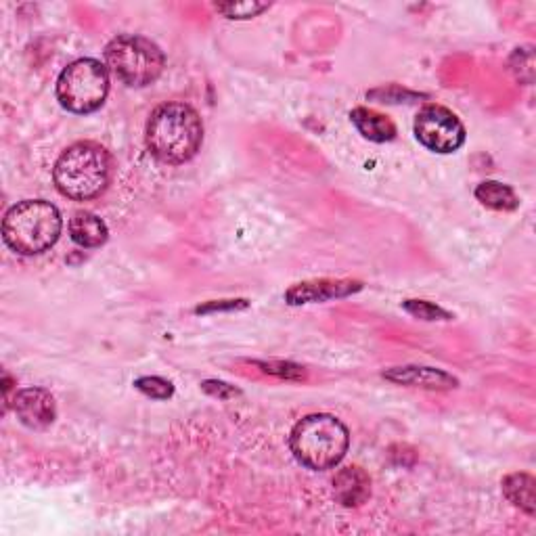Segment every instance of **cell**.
Returning a JSON list of instances; mask_svg holds the SVG:
<instances>
[{"label":"cell","instance_id":"1","mask_svg":"<svg viewBox=\"0 0 536 536\" xmlns=\"http://www.w3.org/2000/svg\"><path fill=\"white\" fill-rule=\"evenodd\" d=\"M204 141V124L187 103H164L147 122V147L166 164H185Z\"/></svg>","mask_w":536,"mask_h":536},{"label":"cell","instance_id":"2","mask_svg":"<svg viewBox=\"0 0 536 536\" xmlns=\"http://www.w3.org/2000/svg\"><path fill=\"white\" fill-rule=\"evenodd\" d=\"M53 178L61 195L76 201L93 199L109 185L111 155L99 143L80 141L61 153Z\"/></svg>","mask_w":536,"mask_h":536},{"label":"cell","instance_id":"3","mask_svg":"<svg viewBox=\"0 0 536 536\" xmlns=\"http://www.w3.org/2000/svg\"><path fill=\"white\" fill-rule=\"evenodd\" d=\"M59 210L42 199H26L13 206L3 220V237L21 256H34L53 248L61 235Z\"/></svg>","mask_w":536,"mask_h":536},{"label":"cell","instance_id":"4","mask_svg":"<svg viewBox=\"0 0 536 536\" xmlns=\"http://www.w3.org/2000/svg\"><path fill=\"white\" fill-rule=\"evenodd\" d=\"M348 444V428L338 417L325 413L304 417L289 436L294 457L310 469L335 467L344 459Z\"/></svg>","mask_w":536,"mask_h":536},{"label":"cell","instance_id":"5","mask_svg":"<svg viewBox=\"0 0 536 536\" xmlns=\"http://www.w3.org/2000/svg\"><path fill=\"white\" fill-rule=\"evenodd\" d=\"M109 70L128 86H147L164 72V53L155 42L143 36L122 34L111 40L105 49Z\"/></svg>","mask_w":536,"mask_h":536},{"label":"cell","instance_id":"6","mask_svg":"<svg viewBox=\"0 0 536 536\" xmlns=\"http://www.w3.org/2000/svg\"><path fill=\"white\" fill-rule=\"evenodd\" d=\"M109 93L107 67L97 59H78L61 72L57 99L72 114H93Z\"/></svg>","mask_w":536,"mask_h":536},{"label":"cell","instance_id":"7","mask_svg":"<svg viewBox=\"0 0 536 536\" xmlns=\"http://www.w3.org/2000/svg\"><path fill=\"white\" fill-rule=\"evenodd\" d=\"M415 137L430 151L453 153L465 143V126L451 109L428 105L415 118Z\"/></svg>","mask_w":536,"mask_h":536},{"label":"cell","instance_id":"8","mask_svg":"<svg viewBox=\"0 0 536 536\" xmlns=\"http://www.w3.org/2000/svg\"><path fill=\"white\" fill-rule=\"evenodd\" d=\"M13 409L17 413V419L32 430L49 428L57 415L55 398L44 388L21 390L13 400Z\"/></svg>","mask_w":536,"mask_h":536},{"label":"cell","instance_id":"9","mask_svg":"<svg viewBox=\"0 0 536 536\" xmlns=\"http://www.w3.org/2000/svg\"><path fill=\"white\" fill-rule=\"evenodd\" d=\"M363 289L361 281H333V279H321V281H306L298 283L292 289H287L285 300L289 304H310V302H327L333 298H346L350 294H356Z\"/></svg>","mask_w":536,"mask_h":536},{"label":"cell","instance_id":"10","mask_svg":"<svg viewBox=\"0 0 536 536\" xmlns=\"http://www.w3.org/2000/svg\"><path fill=\"white\" fill-rule=\"evenodd\" d=\"M384 377L398 386H413L426 390H451L459 384L453 375L432 367H396L386 371Z\"/></svg>","mask_w":536,"mask_h":536},{"label":"cell","instance_id":"11","mask_svg":"<svg viewBox=\"0 0 536 536\" xmlns=\"http://www.w3.org/2000/svg\"><path fill=\"white\" fill-rule=\"evenodd\" d=\"M371 495V480L361 467L350 465L333 478V497L344 507H361Z\"/></svg>","mask_w":536,"mask_h":536},{"label":"cell","instance_id":"12","mask_svg":"<svg viewBox=\"0 0 536 536\" xmlns=\"http://www.w3.org/2000/svg\"><path fill=\"white\" fill-rule=\"evenodd\" d=\"M350 118H352L356 130H359L365 139H369L373 143H386V141H392L396 137L394 122L384 114H377V111H373V109L356 107V109H352Z\"/></svg>","mask_w":536,"mask_h":536},{"label":"cell","instance_id":"13","mask_svg":"<svg viewBox=\"0 0 536 536\" xmlns=\"http://www.w3.org/2000/svg\"><path fill=\"white\" fill-rule=\"evenodd\" d=\"M70 235L80 248H99L109 237L105 222L93 212H76L70 220Z\"/></svg>","mask_w":536,"mask_h":536},{"label":"cell","instance_id":"14","mask_svg":"<svg viewBox=\"0 0 536 536\" xmlns=\"http://www.w3.org/2000/svg\"><path fill=\"white\" fill-rule=\"evenodd\" d=\"M534 486L536 482L530 474H511L503 480V493L513 505L524 509L528 516H534V511H536Z\"/></svg>","mask_w":536,"mask_h":536},{"label":"cell","instance_id":"15","mask_svg":"<svg viewBox=\"0 0 536 536\" xmlns=\"http://www.w3.org/2000/svg\"><path fill=\"white\" fill-rule=\"evenodd\" d=\"M476 197L486 208L499 210V212H511L520 206V199L516 193H513V189L497 181L482 183L476 189Z\"/></svg>","mask_w":536,"mask_h":536},{"label":"cell","instance_id":"16","mask_svg":"<svg viewBox=\"0 0 536 536\" xmlns=\"http://www.w3.org/2000/svg\"><path fill=\"white\" fill-rule=\"evenodd\" d=\"M214 9L229 19H252L268 9L266 3H256V0H248V3H216Z\"/></svg>","mask_w":536,"mask_h":536},{"label":"cell","instance_id":"17","mask_svg":"<svg viewBox=\"0 0 536 536\" xmlns=\"http://www.w3.org/2000/svg\"><path fill=\"white\" fill-rule=\"evenodd\" d=\"M402 308H405L409 315L417 317V319H423V321H449L451 315L446 310H442L440 306L432 304V302H426V300H407L405 304H402Z\"/></svg>","mask_w":536,"mask_h":536},{"label":"cell","instance_id":"18","mask_svg":"<svg viewBox=\"0 0 536 536\" xmlns=\"http://www.w3.org/2000/svg\"><path fill=\"white\" fill-rule=\"evenodd\" d=\"M134 388L141 390L145 396L155 400H166L174 394V386L162 377H141L134 382Z\"/></svg>","mask_w":536,"mask_h":536},{"label":"cell","instance_id":"19","mask_svg":"<svg viewBox=\"0 0 536 536\" xmlns=\"http://www.w3.org/2000/svg\"><path fill=\"white\" fill-rule=\"evenodd\" d=\"M258 367H262L264 373L277 375L281 379H302L306 375L302 367L292 363H258Z\"/></svg>","mask_w":536,"mask_h":536},{"label":"cell","instance_id":"20","mask_svg":"<svg viewBox=\"0 0 536 536\" xmlns=\"http://www.w3.org/2000/svg\"><path fill=\"white\" fill-rule=\"evenodd\" d=\"M204 390L212 396H218V398H231V396H237L239 392L233 390L231 386L227 384H222V382H206L204 384Z\"/></svg>","mask_w":536,"mask_h":536},{"label":"cell","instance_id":"21","mask_svg":"<svg viewBox=\"0 0 536 536\" xmlns=\"http://www.w3.org/2000/svg\"><path fill=\"white\" fill-rule=\"evenodd\" d=\"M248 302L245 300H222V304H206L199 306L197 312H212V310H237V308H245Z\"/></svg>","mask_w":536,"mask_h":536}]
</instances>
